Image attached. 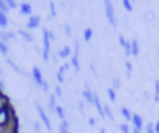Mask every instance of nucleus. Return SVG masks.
Here are the masks:
<instances>
[{
	"mask_svg": "<svg viewBox=\"0 0 159 133\" xmlns=\"http://www.w3.org/2000/svg\"><path fill=\"white\" fill-rule=\"evenodd\" d=\"M42 42H43V50H42V58L45 61H48L50 57V37H48V30H42Z\"/></svg>",
	"mask_w": 159,
	"mask_h": 133,
	"instance_id": "1",
	"label": "nucleus"
},
{
	"mask_svg": "<svg viewBox=\"0 0 159 133\" xmlns=\"http://www.w3.org/2000/svg\"><path fill=\"white\" fill-rule=\"evenodd\" d=\"M104 10H106V16H107L108 22L112 26H116L117 22H116V16H114V7L111 1H104Z\"/></svg>",
	"mask_w": 159,
	"mask_h": 133,
	"instance_id": "2",
	"label": "nucleus"
},
{
	"mask_svg": "<svg viewBox=\"0 0 159 133\" xmlns=\"http://www.w3.org/2000/svg\"><path fill=\"white\" fill-rule=\"evenodd\" d=\"M35 107H36L37 113H39V116H40V118H41V121H42V123L45 124V127H46L48 131H51V129H52V124H51V122H50L48 116L45 113V109H43L39 103H36V104H35Z\"/></svg>",
	"mask_w": 159,
	"mask_h": 133,
	"instance_id": "3",
	"label": "nucleus"
},
{
	"mask_svg": "<svg viewBox=\"0 0 159 133\" xmlns=\"http://www.w3.org/2000/svg\"><path fill=\"white\" fill-rule=\"evenodd\" d=\"M78 55H80V44L78 40H75V55L72 56L71 65L75 67V70L78 72L80 71V61H78Z\"/></svg>",
	"mask_w": 159,
	"mask_h": 133,
	"instance_id": "4",
	"label": "nucleus"
},
{
	"mask_svg": "<svg viewBox=\"0 0 159 133\" xmlns=\"http://www.w3.org/2000/svg\"><path fill=\"white\" fill-rule=\"evenodd\" d=\"M40 22H41V17L39 15H31L27 24H26V27L30 29V30H34V29L40 26Z\"/></svg>",
	"mask_w": 159,
	"mask_h": 133,
	"instance_id": "5",
	"label": "nucleus"
},
{
	"mask_svg": "<svg viewBox=\"0 0 159 133\" xmlns=\"http://www.w3.org/2000/svg\"><path fill=\"white\" fill-rule=\"evenodd\" d=\"M32 77H34V81L36 82V85L41 87V85L43 83V77H42L41 70L37 66H34L32 67Z\"/></svg>",
	"mask_w": 159,
	"mask_h": 133,
	"instance_id": "6",
	"label": "nucleus"
},
{
	"mask_svg": "<svg viewBox=\"0 0 159 133\" xmlns=\"http://www.w3.org/2000/svg\"><path fill=\"white\" fill-rule=\"evenodd\" d=\"M93 104H94V107H96L99 117L101 118H104L106 116H104V112H103V106H102V103L99 101V97H98V94L96 92H93Z\"/></svg>",
	"mask_w": 159,
	"mask_h": 133,
	"instance_id": "7",
	"label": "nucleus"
},
{
	"mask_svg": "<svg viewBox=\"0 0 159 133\" xmlns=\"http://www.w3.org/2000/svg\"><path fill=\"white\" fill-rule=\"evenodd\" d=\"M82 96H83V98H84L89 104H93V92L89 89V87H88L87 83H84V89L82 91Z\"/></svg>",
	"mask_w": 159,
	"mask_h": 133,
	"instance_id": "8",
	"label": "nucleus"
},
{
	"mask_svg": "<svg viewBox=\"0 0 159 133\" xmlns=\"http://www.w3.org/2000/svg\"><path fill=\"white\" fill-rule=\"evenodd\" d=\"M132 123H133V126H134L135 129L142 131V128H143V118H142L139 114L134 113V114L132 116Z\"/></svg>",
	"mask_w": 159,
	"mask_h": 133,
	"instance_id": "9",
	"label": "nucleus"
},
{
	"mask_svg": "<svg viewBox=\"0 0 159 133\" xmlns=\"http://www.w3.org/2000/svg\"><path fill=\"white\" fill-rule=\"evenodd\" d=\"M15 39V32L14 31H0V40L6 42L7 40Z\"/></svg>",
	"mask_w": 159,
	"mask_h": 133,
	"instance_id": "10",
	"label": "nucleus"
},
{
	"mask_svg": "<svg viewBox=\"0 0 159 133\" xmlns=\"http://www.w3.org/2000/svg\"><path fill=\"white\" fill-rule=\"evenodd\" d=\"M31 12H32V7L30 4H27V2L20 4V14L21 15H31Z\"/></svg>",
	"mask_w": 159,
	"mask_h": 133,
	"instance_id": "11",
	"label": "nucleus"
},
{
	"mask_svg": "<svg viewBox=\"0 0 159 133\" xmlns=\"http://www.w3.org/2000/svg\"><path fill=\"white\" fill-rule=\"evenodd\" d=\"M16 32H17V34H19L26 42H32L34 39H32V35H31L29 31H26V30H21V29H20V30H17Z\"/></svg>",
	"mask_w": 159,
	"mask_h": 133,
	"instance_id": "12",
	"label": "nucleus"
},
{
	"mask_svg": "<svg viewBox=\"0 0 159 133\" xmlns=\"http://www.w3.org/2000/svg\"><path fill=\"white\" fill-rule=\"evenodd\" d=\"M57 55H58V57L60 58H66V57H68L70 55H71V47L70 46H63L58 52H57Z\"/></svg>",
	"mask_w": 159,
	"mask_h": 133,
	"instance_id": "13",
	"label": "nucleus"
},
{
	"mask_svg": "<svg viewBox=\"0 0 159 133\" xmlns=\"http://www.w3.org/2000/svg\"><path fill=\"white\" fill-rule=\"evenodd\" d=\"M6 63H7V65H9V66H10V67H11V68L15 71V72H17L19 75H22V76L25 75V76H26V72H24V71H22V70H21V68H20L17 65H15V63H14V62H12L10 58H6Z\"/></svg>",
	"mask_w": 159,
	"mask_h": 133,
	"instance_id": "14",
	"label": "nucleus"
},
{
	"mask_svg": "<svg viewBox=\"0 0 159 133\" xmlns=\"http://www.w3.org/2000/svg\"><path fill=\"white\" fill-rule=\"evenodd\" d=\"M130 51H132L133 56H138L139 55V44H138V41L135 39L130 42Z\"/></svg>",
	"mask_w": 159,
	"mask_h": 133,
	"instance_id": "15",
	"label": "nucleus"
},
{
	"mask_svg": "<svg viewBox=\"0 0 159 133\" xmlns=\"http://www.w3.org/2000/svg\"><path fill=\"white\" fill-rule=\"evenodd\" d=\"M120 114H122L127 121H132V116H133V113H132L128 108L122 107V108H120Z\"/></svg>",
	"mask_w": 159,
	"mask_h": 133,
	"instance_id": "16",
	"label": "nucleus"
},
{
	"mask_svg": "<svg viewBox=\"0 0 159 133\" xmlns=\"http://www.w3.org/2000/svg\"><path fill=\"white\" fill-rule=\"evenodd\" d=\"M92 36H93V31H92V29H91V27L84 29V31H83V39H84V41H87V42L91 41Z\"/></svg>",
	"mask_w": 159,
	"mask_h": 133,
	"instance_id": "17",
	"label": "nucleus"
},
{
	"mask_svg": "<svg viewBox=\"0 0 159 133\" xmlns=\"http://www.w3.org/2000/svg\"><path fill=\"white\" fill-rule=\"evenodd\" d=\"M7 24H9V20H7L6 14L0 11V27H6Z\"/></svg>",
	"mask_w": 159,
	"mask_h": 133,
	"instance_id": "18",
	"label": "nucleus"
},
{
	"mask_svg": "<svg viewBox=\"0 0 159 133\" xmlns=\"http://www.w3.org/2000/svg\"><path fill=\"white\" fill-rule=\"evenodd\" d=\"M55 111H56V114L58 116V118L62 119V121H65V116H66V113H65L63 107H61V106H56Z\"/></svg>",
	"mask_w": 159,
	"mask_h": 133,
	"instance_id": "19",
	"label": "nucleus"
},
{
	"mask_svg": "<svg viewBox=\"0 0 159 133\" xmlns=\"http://www.w3.org/2000/svg\"><path fill=\"white\" fill-rule=\"evenodd\" d=\"M103 112H104V116H106V117H108L111 121H114V117H113V114H112V109L109 108L108 104H104V106H103Z\"/></svg>",
	"mask_w": 159,
	"mask_h": 133,
	"instance_id": "20",
	"label": "nucleus"
},
{
	"mask_svg": "<svg viewBox=\"0 0 159 133\" xmlns=\"http://www.w3.org/2000/svg\"><path fill=\"white\" fill-rule=\"evenodd\" d=\"M154 102H159V81L154 82Z\"/></svg>",
	"mask_w": 159,
	"mask_h": 133,
	"instance_id": "21",
	"label": "nucleus"
},
{
	"mask_svg": "<svg viewBox=\"0 0 159 133\" xmlns=\"http://www.w3.org/2000/svg\"><path fill=\"white\" fill-rule=\"evenodd\" d=\"M48 107L50 109H55L56 108V94H50V98H48Z\"/></svg>",
	"mask_w": 159,
	"mask_h": 133,
	"instance_id": "22",
	"label": "nucleus"
},
{
	"mask_svg": "<svg viewBox=\"0 0 159 133\" xmlns=\"http://www.w3.org/2000/svg\"><path fill=\"white\" fill-rule=\"evenodd\" d=\"M107 94H108L109 101H112V102H114V101H116L117 94H116V91H114L113 88H108V89H107Z\"/></svg>",
	"mask_w": 159,
	"mask_h": 133,
	"instance_id": "23",
	"label": "nucleus"
},
{
	"mask_svg": "<svg viewBox=\"0 0 159 133\" xmlns=\"http://www.w3.org/2000/svg\"><path fill=\"white\" fill-rule=\"evenodd\" d=\"M122 5H123V7H124L128 12L133 11V6H132V4H130L129 0H123V1H122Z\"/></svg>",
	"mask_w": 159,
	"mask_h": 133,
	"instance_id": "24",
	"label": "nucleus"
},
{
	"mask_svg": "<svg viewBox=\"0 0 159 133\" xmlns=\"http://www.w3.org/2000/svg\"><path fill=\"white\" fill-rule=\"evenodd\" d=\"M7 52H9V47H7V45H6L4 41H1V40H0V53L6 55Z\"/></svg>",
	"mask_w": 159,
	"mask_h": 133,
	"instance_id": "25",
	"label": "nucleus"
},
{
	"mask_svg": "<svg viewBox=\"0 0 159 133\" xmlns=\"http://www.w3.org/2000/svg\"><path fill=\"white\" fill-rule=\"evenodd\" d=\"M9 6H7V4H6V1H2V0H0V11H2V12H5V14H7L9 12Z\"/></svg>",
	"mask_w": 159,
	"mask_h": 133,
	"instance_id": "26",
	"label": "nucleus"
},
{
	"mask_svg": "<svg viewBox=\"0 0 159 133\" xmlns=\"http://www.w3.org/2000/svg\"><path fill=\"white\" fill-rule=\"evenodd\" d=\"M123 47H124V52H125V55H127V56H130V55H132V51H130V42L125 41L124 45H123Z\"/></svg>",
	"mask_w": 159,
	"mask_h": 133,
	"instance_id": "27",
	"label": "nucleus"
},
{
	"mask_svg": "<svg viewBox=\"0 0 159 133\" xmlns=\"http://www.w3.org/2000/svg\"><path fill=\"white\" fill-rule=\"evenodd\" d=\"M125 68H127V77L130 78V76H132V68H133L130 61H125Z\"/></svg>",
	"mask_w": 159,
	"mask_h": 133,
	"instance_id": "28",
	"label": "nucleus"
},
{
	"mask_svg": "<svg viewBox=\"0 0 159 133\" xmlns=\"http://www.w3.org/2000/svg\"><path fill=\"white\" fill-rule=\"evenodd\" d=\"M112 86H113L112 88H113L114 91L120 87V82H119V78H118V77H114V78L112 80Z\"/></svg>",
	"mask_w": 159,
	"mask_h": 133,
	"instance_id": "29",
	"label": "nucleus"
},
{
	"mask_svg": "<svg viewBox=\"0 0 159 133\" xmlns=\"http://www.w3.org/2000/svg\"><path fill=\"white\" fill-rule=\"evenodd\" d=\"M145 132L147 133H154L155 131H154V124L152 123V122H149L147 126H145Z\"/></svg>",
	"mask_w": 159,
	"mask_h": 133,
	"instance_id": "30",
	"label": "nucleus"
},
{
	"mask_svg": "<svg viewBox=\"0 0 159 133\" xmlns=\"http://www.w3.org/2000/svg\"><path fill=\"white\" fill-rule=\"evenodd\" d=\"M119 129H120L122 133H129V126L127 123H122L119 126Z\"/></svg>",
	"mask_w": 159,
	"mask_h": 133,
	"instance_id": "31",
	"label": "nucleus"
},
{
	"mask_svg": "<svg viewBox=\"0 0 159 133\" xmlns=\"http://www.w3.org/2000/svg\"><path fill=\"white\" fill-rule=\"evenodd\" d=\"M6 4L9 6V9H16L17 7V4L14 0H6Z\"/></svg>",
	"mask_w": 159,
	"mask_h": 133,
	"instance_id": "32",
	"label": "nucleus"
},
{
	"mask_svg": "<svg viewBox=\"0 0 159 133\" xmlns=\"http://www.w3.org/2000/svg\"><path fill=\"white\" fill-rule=\"evenodd\" d=\"M50 10H51V16H56V10H55V4L52 1H50Z\"/></svg>",
	"mask_w": 159,
	"mask_h": 133,
	"instance_id": "33",
	"label": "nucleus"
},
{
	"mask_svg": "<svg viewBox=\"0 0 159 133\" xmlns=\"http://www.w3.org/2000/svg\"><path fill=\"white\" fill-rule=\"evenodd\" d=\"M55 91H56V96H57V97H61V96H62V89H61L60 86H56V87H55Z\"/></svg>",
	"mask_w": 159,
	"mask_h": 133,
	"instance_id": "34",
	"label": "nucleus"
},
{
	"mask_svg": "<svg viewBox=\"0 0 159 133\" xmlns=\"http://www.w3.org/2000/svg\"><path fill=\"white\" fill-rule=\"evenodd\" d=\"M65 30H66V35L67 36H71V27L68 24H65Z\"/></svg>",
	"mask_w": 159,
	"mask_h": 133,
	"instance_id": "35",
	"label": "nucleus"
},
{
	"mask_svg": "<svg viewBox=\"0 0 159 133\" xmlns=\"http://www.w3.org/2000/svg\"><path fill=\"white\" fill-rule=\"evenodd\" d=\"M41 88H42L45 92H47V91H48V83H47L46 81H43V83L41 85Z\"/></svg>",
	"mask_w": 159,
	"mask_h": 133,
	"instance_id": "36",
	"label": "nucleus"
},
{
	"mask_svg": "<svg viewBox=\"0 0 159 133\" xmlns=\"http://www.w3.org/2000/svg\"><path fill=\"white\" fill-rule=\"evenodd\" d=\"M118 40H119V44H120V46H123V45H124V42H125V39H124L122 35H119Z\"/></svg>",
	"mask_w": 159,
	"mask_h": 133,
	"instance_id": "37",
	"label": "nucleus"
},
{
	"mask_svg": "<svg viewBox=\"0 0 159 133\" xmlns=\"http://www.w3.org/2000/svg\"><path fill=\"white\" fill-rule=\"evenodd\" d=\"M56 77H57V81H58L60 83H62V82H63V76H62V75L57 73V75H56Z\"/></svg>",
	"mask_w": 159,
	"mask_h": 133,
	"instance_id": "38",
	"label": "nucleus"
},
{
	"mask_svg": "<svg viewBox=\"0 0 159 133\" xmlns=\"http://www.w3.org/2000/svg\"><path fill=\"white\" fill-rule=\"evenodd\" d=\"M154 131H155V133H159V121L155 122V124H154Z\"/></svg>",
	"mask_w": 159,
	"mask_h": 133,
	"instance_id": "39",
	"label": "nucleus"
},
{
	"mask_svg": "<svg viewBox=\"0 0 159 133\" xmlns=\"http://www.w3.org/2000/svg\"><path fill=\"white\" fill-rule=\"evenodd\" d=\"M88 124H89V126H94V124H96V119L91 117V118L88 119Z\"/></svg>",
	"mask_w": 159,
	"mask_h": 133,
	"instance_id": "40",
	"label": "nucleus"
},
{
	"mask_svg": "<svg viewBox=\"0 0 159 133\" xmlns=\"http://www.w3.org/2000/svg\"><path fill=\"white\" fill-rule=\"evenodd\" d=\"M48 37H50V41H53L55 40V35L52 31H48Z\"/></svg>",
	"mask_w": 159,
	"mask_h": 133,
	"instance_id": "41",
	"label": "nucleus"
},
{
	"mask_svg": "<svg viewBox=\"0 0 159 133\" xmlns=\"http://www.w3.org/2000/svg\"><path fill=\"white\" fill-rule=\"evenodd\" d=\"M89 67H91V70H92V73H93V75H96V76H97V72H96V68H94V67H93V63H91V65H89Z\"/></svg>",
	"mask_w": 159,
	"mask_h": 133,
	"instance_id": "42",
	"label": "nucleus"
},
{
	"mask_svg": "<svg viewBox=\"0 0 159 133\" xmlns=\"http://www.w3.org/2000/svg\"><path fill=\"white\" fill-rule=\"evenodd\" d=\"M35 127H36V129H37V132H40V126H39L37 123H35Z\"/></svg>",
	"mask_w": 159,
	"mask_h": 133,
	"instance_id": "43",
	"label": "nucleus"
},
{
	"mask_svg": "<svg viewBox=\"0 0 159 133\" xmlns=\"http://www.w3.org/2000/svg\"><path fill=\"white\" fill-rule=\"evenodd\" d=\"M133 133H142V132L138 131V129H135V128H133Z\"/></svg>",
	"mask_w": 159,
	"mask_h": 133,
	"instance_id": "44",
	"label": "nucleus"
},
{
	"mask_svg": "<svg viewBox=\"0 0 159 133\" xmlns=\"http://www.w3.org/2000/svg\"><path fill=\"white\" fill-rule=\"evenodd\" d=\"M99 133H106V129H104V128H101V129H99Z\"/></svg>",
	"mask_w": 159,
	"mask_h": 133,
	"instance_id": "45",
	"label": "nucleus"
},
{
	"mask_svg": "<svg viewBox=\"0 0 159 133\" xmlns=\"http://www.w3.org/2000/svg\"><path fill=\"white\" fill-rule=\"evenodd\" d=\"M1 75H2V70L0 68V76H1Z\"/></svg>",
	"mask_w": 159,
	"mask_h": 133,
	"instance_id": "46",
	"label": "nucleus"
},
{
	"mask_svg": "<svg viewBox=\"0 0 159 133\" xmlns=\"http://www.w3.org/2000/svg\"><path fill=\"white\" fill-rule=\"evenodd\" d=\"M6 133H14V132H12V131H9V132H6Z\"/></svg>",
	"mask_w": 159,
	"mask_h": 133,
	"instance_id": "47",
	"label": "nucleus"
},
{
	"mask_svg": "<svg viewBox=\"0 0 159 133\" xmlns=\"http://www.w3.org/2000/svg\"><path fill=\"white\" fill-rule=\"evenodd\" d=\"M158 55H159V50H158Z\"/></svg>",
	"mask_w": 159,
	"mask_h": 133,
	"instance_id": "48",
	"label": "nucleus"
},
{
	"mask_svg": "<svg viewBox=\"0 0 159 133\" xmlns=\"http://www.w3.org/2000/svg\"><path fill=\"white\" fill-rule=\"evenodd\" d=\"M68 133H70V132H68Z\"/></svg>",
	"mask_w": 159,
	"mask_h": 133,
	"instance_id": "49",
	"label": "nucleus"
}]
</instances>
